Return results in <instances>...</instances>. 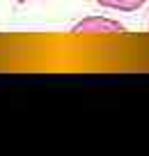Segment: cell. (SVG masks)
<instances>
[{
	"label": "cell",
	"mask_w": 149,
	"mask_h": 156,
	"mask_svg": "<svg viewBox=\"0 0 149 156\" xmlns=\"http://www.w3.org/2000/svg\"><path fill=\"white\" fill-rule=\"evenodd\" d=\"M73 34H124L126 28L108 16H87L71 28Z\"/></svg>",
	"instance_id": "obj_1"
},
{
	"label": "cell",
	"mask_w": 149,
	"mask_h": 156,
	"mask_svg": "<svg viewBox=\"0 0 149 156\" xmlns=\"http://www.w3.org/2000/svg\"><path fill=\"white\" fill-rule=\"evenodd\" d=\"M96 5L106 7V9H112V12H124V14H129V12H138L142 9L144 5H147V0H94Z\"/></svg>",
	"instance_id": "obj_2"
},
{
	"label": "cell",
	"mask_w": 149,
	"mask_h": 156,
	"mask_svg": "<svg viewBox=\"0 0 149 156\" xmlns=\"http://www.w3.org/2000/svg\"><path fill=\"white\" fill-rule=\"evenodd\" d=\"M16 2H34V0H16Z\"/></svg>",
	"instance_id": "obj_3"
}]
</instances>
